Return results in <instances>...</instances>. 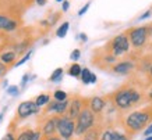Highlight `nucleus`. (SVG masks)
<instances>
[{"mask_svg":"<svg viewBox=\"0 0 152 140\" xmlns=\"http://www.w3.org/2000/svg\"><path fill=\"white\" fill-rule=\"evenodd\" d=\"M18 86H9L7 87V93H9L10 96H17L18 95Z\"/></svg>","mask_w":152,"mask_h":140,"instance_id":"25","label":"nucleus"},{"mask_svg":"<svg viewBox=\"0 0 152 140\" xmlns=\"http://www.w3.org/2000/svg\"><path fill=\"white\" fill-rule=\"evenodd\" d=\"M144 135L147 136V137L152 135V123H149V125H148V128L145 129V132H144Z\"/></svg>","mask_w":152,"mask_h":140,"instance_id":"30","label":"nucleus"},{"mask_svg":"<svg viewBox=\"0 0 152 140\" xmlns=\"http://www.w3.org/2000/svg\"><path fill=\"white\" fill-rule=\"evenodd\" d=\"M130 137L121 132L113 131V129H105L101 135V140H129Z\"/></svg>","mask_w":152,"mask_h":140,"instance_id":"13","label":"nucleus"},{"mask_svg":"<svg viewBox=\"0 0 152 140\" xmlns=\"http://www.w3.org/2000/svg\"><path fill=\"white\" fill-rule=\"evenodd\" d=\"M69 9H70V3L67 1V0H63V4H61V10H63V11H67Z\"/></svg>","mask_w":152,"mask_h":140,"instance_id":"31","label":"nucleus"},{"mask_svg":"<svg viewBox=\"0 0 152 140\" xmlns=\"http://www.w3.org/2000/svg\"><path fill=\"white\" fill-rule=\"evenodd\" d=\"M96 123V115L87 107H84L80 115L75 118V129H74V135L83 136L88 129L95 126Z\"/></svg>","mask_w":152,"mask_h":140,"instance_id":"3","label":"nucleus"},{"mask_svg":"<svg viewBox=\"0 0 152 140\" xmlns=\"http://www.w3.org/2000/svg\"><path fill=\"white\" fill-rule=\"evenodd\" d=\"M67 108H69V100L66 101H49L45 113H55L57 117H61L67 113Z\"/></svg>","mask_w":152,"mask_h":140,"instance_id":"9","label":"nucleus"},{"mask_svg":"<svg viewBox=\"0 0 152 140\" xmlns=\"http://www.w3.org/2000/svg\"><path fill=\"white\" fill-rule=\"evenodd\" d=\"M32 139V131L31 129H25V131L20 132V135L17 136L15 140H31Z\"/></svg>","mask_w":152,"mask_h":140,"instance_id":"23","label":"nucleus"},{"mask_svg":"<svg viewBox=\"0 0 152 140\" xmlns=\"http://www.w3.org/2000/svg\"><path fill=\"white\" fill-rule=\"evenodd\" d=\"M149 27H135L131 28L127 31V36H129L130 45L135 47V49H140L145 45V42L148 39V35H149Z\"/></svg>","mask_w":152,"mask_h":140,"instance_id":"5","label":"nucleus"},{"mask_svg":"<svg viewBox=\"0 0 152 140\" xmlns=\"http://www.w3.org/2000/svg\"><path fill=\"white\" fill-rule=\"evenodd\" d=\"M15 58H17L15 51H6V53L0 54V63L1 64H13Z\"/></svg>","mask_w":152,"mask_h":140,"instance_id":"16","label":"nucleus"},{"mask_svg":"<svg viewBox=\"0 0 152 140\" xmlns=\"http://www.w3.org/2000/svg\"><path fill=\"white\" fill-rule=\"evenodd\" d=\"M107 47L110 49V54L113 57H119V56H123L124 53H127L131 47L127 33H121V35H117L116 38H113L109 42Z\"/></svg>","mask_w":152,"mask_h":140,"instance_id":"4","label":"nucleus"},{"mask_svg":"<svg viewBox=\"0 0 152 140\" xmlns=\"http://www.w3.org/2000/svg\"><path fill=\"white\" fill-rule=\"evenodd\" d=\"M56 1H63V0H56Z\"/></svg>","mask_w":152,"mask_h":140,"instance_id":"41","label":"nucleus"},{"mask_svg":"<svg viewBox=\"0 0 152 140\" xmlns=\"http://www.w3.org/2000/svg\"><path fill=\"white\" fill-rule=\"evenodd\" d=\"M148 99H149V100H151V101H152V90L149 92V93H148Z\"/></svg>","mask_w":152,"mask_h":140,"instance_id":"38","label":"nucleus"},{"mask_svg":"<svg viewBox=\"0 0 152 140\" xmlns=\"http://www.w3.org/2000/svg\"><path fill=\"white\" fill-rule=\"evenodd\" d=\"M53 99L55 101H66V100H69V95L63 90H56L53 93Z\"/></svg>","mask_w":152,"mask_h":140,"instance_id":"20","label":"nucleus"},{"mask_svg":"<svg viewBox=\"0 0 152 140\" xmlns=\"http://www.w3.org/2000/svg\"><path fill=\"white\" fill-rule=\"evenodd\" d=\"M80 57H81V51H80V49L73 50V53H71V56H70V58L73 60V61H77Z\"/></svg>","mask_w":152,"mask_h":140,"instance_id":"26","label":"nucleus"},{"mask_svg":"<svg viewBox=\"0 0 152 140\" xmlns=\"http://www.w3.org/2000/svg\"><path fill=\"white\" fill-rule=\"evenodd\" d=\"M88 105V100H84L83 97H74L71 103H69V108H67V117L70 119L75 121V118L80 115L84 107Z\"/></svg>","mask_w":152,"mask_h":140,"instance_id":"8","label":"nucleus"},{"mask_svg":"<svg viewBox=\"0 0 152 140\" xmlns=\"http://www.w3.org/2000/svg\"><path fill=\"white\" fill-rule=\"evenodd\" d=\"M89 83H96V75L91 72V78H89Z\"/></svg>","mask_w":152,"mask_h":140,"instance_id":"34","label":"nucleus"},{"mask_svg":"<svg viewBox=\"0 0 152 140\" xmlns=\"http://www.w3.org/2000/svg\"><path fill=\"white\" fill-rule=\"evenodd\" d=\"M69 28H70V24L69 22H63L57 28V31H56V36L57 38H64L67 35V32H69Z\"/></svg>","mask_w":152,"mask_h":140,"instance_id":"19","label":"nucleus"},{"mask_svg":"<svg viewBox=\"0 0 152 140\" xmlns=\"http://www.w3.org/2000/svg\"><path fill=\"white\" fill-rule=\"evenodd\" d=\"M35 1H37L38 6H45L48 3V0H35Z\"/></svg>","mask_w":152,"mask_h":140,"instance_id":"35","label":"nucleus"},{"mask_svg":"<svg viewBox=\"0 0 152 140\" xmlns=\"http://www.w3.org/2000/svg\"><path fill=\"white\" fill-rule=\"evenodd\" d=\"M31 140H42V133L39 131H32V139Z\"/></svg>","mask_w":152,"mask_h":140,"instance_id":"27","label":"nucleus"},{"mask_svg":"<svg viewBox=\"0 0 152 140\" xmlns=\"http://www.w3.org/2000/svg\"><path fill=\"white\" fill-rule=\"evenodd\" d=\"M89 6H91V3H87V4L84 6L83 9H81V10L78 11V15H84V14H85V13L88 11V9H89Z\"/></svg>","mask_w":152,"mask_h":140,"instance_id":"28","label":"nucleus"},{"mask_svg":"<svg viewBox=\"0 0 152 140\" xmlns=\"http://www.w3.org/2000/svg\"><path fill=\"white\" fill-rule=\"evenodd\" d=\"M149 75H151V78H152V67L149 68Z\"/></svg>","mask_w":152,"mask_h":140,"instance_id":"40","label":"nucleus"},{"mask_svg":"<svg viewBox=\"0 0 152 140\" xmlns=\"http://www.w3.org/2000/svg\"><path fill=\"white\" fill-rule=\"evenodd\" d=\"M145 140H152V135H151V136H148V137H147Z\"/></svg>","mask_w":152,"mask_h":140,"instance_id":"39","label":"nucleus"},{"mask_svg":"<svg viewBox=\"0 0 152 140\" xmlns=\"http://www.w3.org/2000/svg\"><path fill=\"white\" fill-rule=\"evenodd\" d=\"M105 105H106L105 99L98 97V96H95V97H92V99L88 100V108L91 110V111H92L95 115H99V114L103 111Z\"/></svg>","mask_w":152,"mask_h":140,"instance_id":"12","label":"nucleus"},{"mask_svg":"<svg viewBox=\"0 0 152 140\" xmlns=\"http://www.w3.org/2000/svg\"><path fill=\"white\" fill-rule=\"evenodd\" d=\"M151 14H152V10H148V11H145V13L140 17V21H142V19H145V18H148V17H151Z\"/></svg>","mask_w":152,"mask_h":140,"instance_id":"29","label":"nucleus"},{"mask_svg":"<svg viewBox=\"0 0 152 140\" xmlns=\"http://www.w3.org/2000/svg\"><path fill=\"white\" fill-rule=\"evenodd\" d=\"M1 140H15V137H14V135L11 133V132H9V133H7Z\"/></svg>","mask_w":152,"mask_h":140,"instance_id":"32","label":"nucleus"},{"mask_svg":"<svg viewBox=\"0 0 152 140\" xmlns=\"http://www.w3.org/2000/svg\"><path fill=\"white\" fill-rule=\"evenodd\" d=\"M74 129H75V121L70 119L67 115L57 117V126H56V132H57V135H59L60 139L70 140L74 136Z\"/></svg>","mask_w":152,"mask_h":140,"instance_id":"6","label":"nucleus"},{"mask_svg":"<svg viewBox=\"0 0 152 140\" xmlns=\"http://www.w3.org/2000/svg\"><path fill=\"white\" fill-rule=\"evenodd\" d=\"M135 65H134L133 61H120V63H116L112 65V72L115 74H120V75H129L131 71H133Z\"/></svg>","mask_w":152,"mask_h":140,"instance_id":"10","label":"nucleus"},{"mask_svg":"<svg viewBox=\"0 0 152 140\" xmlns=\"http://www.w3.org/2000/svg\"><path fill=\"white\" fill-rule=\"evenodd\" d=\"M31 54H32V50H31V51H28L27 54L24 56V57H23V58H21V60H20V61H17V63H15V65H14V67H20V65H23L24 63H27L28 60L31 58Z\"/></svg>","mask_w":152,"mask_h":140,"instance_id":"24","label":"nucleus"},{"mask_svg":"<svg viewBox=\"0 0 152 140\" xmlns=\"http://www.w3.org/2000/svg\"><path fill=\"white\" fill-rule=\"evenodd\" d=\"M41 111V108L38 107L35 101L28 100V101H23L20 103V105L17 107V119H27L28 117H31L34 114H38Z\"/></svg>","mask_w":152,"mask_h":140,"instance_id":"7","label":"nucleus"},{"mask_svg":"<svg viewBox=\"0 0 152 140\" xmlns=\"http://www.w3.org/2000/svg\"><path fill=\"white\" fill-rule=\"evenodd\" d=\"M61 76H63V68H56L55 71H53V74L50 75V78H49V81L59 82L60 79H61Z\"/></svg>","mask_w":152,"mask_h":140,"instance_id":"21","label":"nucleus"},{"mask_svg":"<svg viewBox=\"0 0 152 140\" xmlns=\"http://www.w3.org/2000/svg\"><path fill=\"white\" fill-rule=\"evenodd\" d=\"M56 126H57V115H55V117L52 118H48L46 121H45V123L42 125V136L43 137H50V136H55L56 133Z\"/></svg>","mask_w":152,"mask_h":140,"instance_id":"11","label":"nucleus"},{"mask_svg":"<svg viewBox=\"0 0 152 140\" xmlns=\"http://www.w3.org/2000/svg\"><path fill=\"white\" fill-rule=\"evenodd\" d=\"M81 65L77 63H74L71 67L69 68V75L70 76H74V78H80V75H81Z\"/></svg>","mask_w":152,"mask_h":140,"instance_id":"18","label":"nucleus"},{"mask_svg":"<svg viewBox=\"0 0 152 140\" xmlns=\"http://www.w3.org/2000/svg\"><path fill=\"white\" fill-rule=\"evenodd\" d=\"M80 38H81V39H83L84 42L87 40V35H85V33H81V35H80Z\"/></svg>","mask_w":152,"mask_h":140,"instance_id":"37","label":"nucleus"},{"mask_svg":"<svg viewBox=\"0 0 152 140\" xmlns=\"http://www.w3.org/2000/svg\"><path fill=\"white\" fill-rule=\"evenodd\" d=\"M142 99V95L134 87H121L112 95V100L117 108L127 110L138 104Z\"/></svg>","mask_w":152,"mask_h":140,"instance_id":"2","label":"nucleus"},{"mask_svg":"<svg viewBox=\"0 0 152 140\" xmlns=\"http://www.w3.org/2000/svg\"><path fill=\"white\" fill-rule=\"evenodd\" d=\"M101 139V128L92 126L83 135V140H99Z\"/></svg>","mask_w":152,"mask_h":140,"instance_id":"15","label":"nucleus"},{"mask_svg":"<svg viewBox=\"0 0 152 140\" xmlns=\"http://www.w3.org/2000/svg\"><path fill=\"white\" fill-rule=\"evenodd\" d=\"M28 79H29V75H28V74H25V75H24V78H23V81H21V86H25V83L28 82Z\"/></svg>","mask_w":152,"mask_h":140,"instance_id":"33","label":"nucleus"},{"mask_svg":"<svg viewBox=\"0 0 152 140\" xmlns=\"http://www.w3.org/2000/svg\"><path fill=\"white\" fill-rule=\"evenodd\" d=\"M49 101H50V96L45 95V93H43V95H39L37 99H35V104H37L39 108H41L42 105H48Z\"/></svg>","mask_w":152,"mask_h":140,"instance_id":"17","label":"nucleus"},{"mask_svg":"<svg viewBox=\"0 0 152 140\" xmlns=\"http://www.w3.org/2000/svg\"><path fill=\"white\" fill-rule=\"evenodd\" d=\"M80 78H81V81H83L84 85H88V83H89V78H91V71H89L88 68H83Z\"/></svg>","mask_w":152,"mask_h":140,"instance_id":"22","label":"nucleus"},{"mask_svg":"<svg viewBox=\"0 0 152 140\" xmlns=\"http://www.w3.org/2000/svg\"><path fill=\"white\" fill-rule=\"evenodd\" d=\"M14 29H17V21H14V19L0 14V31L11 32Z\"/></svg>","mask_w":152,"mask_h":140,"instance_id":"14","label":"nucleus"},{"mask_svg":"<svg viewBox=\"0 0 152 140\" xmlns=\"http://www.w3.org/2000/svg\"><path fill=\"white\" fill-rule=\"evenodd\" d=\"M46 140H61V139H60L59 136H50V137H48Z\"/></svg>","mask_w":152,"mask_h":140,"instance_id":"36","label":"nucleus"},{"mask_svg":"<svg viewBox=\"0 0 152 140\" xmlns=\"http://www.w3.org/2000/svg\"><path fill=\"white\" fill-rule=\"evenodd\" d=\"M152 119V108L138 110V111H133L124 118V128L126 131L135 135L140 131H142Z\"/></svg>","mask_w":152,"mask_h":140,"instance_id":"1","label":"nucleus"}]
</instances>
